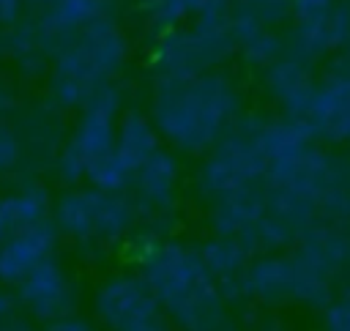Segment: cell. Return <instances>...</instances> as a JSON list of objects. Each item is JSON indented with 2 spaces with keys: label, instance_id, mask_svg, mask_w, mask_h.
I'll return each mask as SVG.
<instances>
[{
  "label": "cell",
  "instance_id": "cell-1",
  "mask_svg": "<svg viewBox=\"0 0 350 331\" xmlns=\"http://www.w3.org/2000/svg\"><path fill=\"white\" fill-rule=\"evenodd\" d=\"M52 227L46 222H33L16 233H11L0 243V282L19 284L52 249Z\"/></svg>",
  "mask_w": 350,
  "mask_h": 331
},
{
  "label": "cell",
  "instance_id": "cell-2",
  "mask_svg": "<svg viewBox=\"0 0 350 331\" xmlns=\"http://www.w3.org/2000/svg\"><path fill=\"white\" fill-rule=\"evenodd\" d=\"M63 293H66L63 274L46 257L19 282V295L25 306L38 317H52L63 312Z\"/></svg>",
  "mask_w": 350,
  "mask_h": 331
},
{
  "label": "cell",
  "instance_id": "cell-3",
  "mask_svg": "<svg viewBox=\"0 0 350 331\" xmlns=\"http://www.w3.org/2000/svg\"><path fill=\"white\" fill-rule=\"evenodd\" d=\"M44 211H46V197L41 189H25L19 194L0 200V238H8L11 233L38 222Z\"/></svg>",
  "mask_w": 350,
  "mask_h": 331
},
{
  "label": "cell",
  "instance_id": "cell-4",
  "mask_svg": "<svg viewBox=\"0 0 350 331\" xmlns=\"http://www.w3.org/2000/svg\"><path fill=\"white\" fill-rule=\"evenodd\" d=\"M19 159V142L11 134V129L0 120V170H11Z\"/></svg>",
  "mask_w": 350,
  "mask_h": 331
},
{
  "label": "cell",
  "instance_id": "cell-5",
  "mask_svg": "<svg viewBox=\"0 0 350 331\" xmlns=\"http://www.w3.org/2000/svg\"><path fill=\"white\" fill-rule=\"evenodd\" d=\"M19 14V0H0V22H14Z\"/></svg>",
  "mask_w": 350,
  "mask_h": 331
},
{
  "label": "cell",
  "instance_id": "cell-6",
  "mask_svg": "<svg viewBox=\"0 0 350 331\" xmlns=\"http://www.w3.org/2000/svg\"><path fill=\"white\" fill-rule=\"evenodd\" d=\"M8 315H11V298H8L5 293H0V323H3Z\"/></svg>",
  "mask_w": 350,
  "mask_h": 331
}]
</instances>
